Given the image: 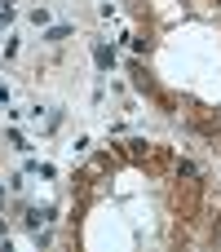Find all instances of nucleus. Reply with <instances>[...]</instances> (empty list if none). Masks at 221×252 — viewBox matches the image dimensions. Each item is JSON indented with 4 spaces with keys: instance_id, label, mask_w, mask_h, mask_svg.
I'll use <instances>...</instances> for the list:
<instances>
[{
    "instance_id": "1",
    "label": "nucleus",
    "mask_w": 221,
    "mask_h": 252,
    "mask_svg": "<svg viewBox=\"0 0 221 252\" xmlns=\"http://www.w3.org/2000/svg\"><path fill=\"white\" fill-rule=\"evenodd\" d=\"M93 58H97V66H111V62H115V53H111L106 44H97V49H93Z\"/></svg>"
},
{
    "instance_id": "2",
    "label": "nucleus",
    "mask_w": 221,
    "mask_h": 252,
    "mask_svg": "<svg viewBox=\"0 0 221 252\" xmlns=\"http://www.w3.org/2000/svg\"><path fill=\"white\" fill-rule=\"evenodd\" d=\"M4 97H9V93H4V89H0V102H4Z\"/></svg>"
}]
</instances>
